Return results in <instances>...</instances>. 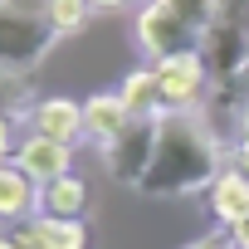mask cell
<instances>
[{
	"instance_id": "6da1fadb",
	"label": "cell",
	"mask_w": 249,
	"mask_h": 249,
	"mask_svg": "<svg viewBox=\"0 0 249 249\" xmlns=\"http://www.w3.org/2000/svg\"><path fill=\"white\" fill-rule=\"evenodd\" d=\"M225 171V147L215 137V127L191 107V112H161L157 127V157L152 171L137 191L157 196V200H176V196H196L210 191Z\"/></svg>"
},
{
	"instance_id": "7a4b0ae2",
	"label": "cell",
	"mask_w": 249,
	"mask_h": 249,
	"mask_svg": "<svg viewBox=\"0 0 249 249\" xmlns=\"http://www.w3.org/2000/svg\"><path fill=\"white\" fill-rule=\"evenodd\" d=\"M59 39L44 0H0V73H35Z\"/></svg>"
},
{
	"instance_id": "3957f363",
	"label": "cell",
	"mask_w": 249,
	"mask_h": 249,
	"mask_svg": "<svg viewBox=\"0 0 249 249\" xmlns=\"http://www.w3.org/2000/svg\"><path fill=\"white\" fill-rule=\"evenodd\" d=\"M157 127H161V117H132L112 142L98 147L112 181H122V186H142L147 181L152 157H157Z\"/></svg>"
},
{
	"instance_id": "277c9868",
	"label": "cell",
	"mask_w": 249,
	"mask_h": 249,
	"mask_svg": "<svg viewBox=\"0 0 249 249\" xmlns=\"http://www.w3.org/2000/svg\"><path fill=\"white\" fill-rule=\"evenodd\" d=\"M137 44L152 64L161 59H176V54H196L200 49V30H191L166 0H147L137 10Z\"/></svg>"
},
{
	"instance_id": "5b68a950",
	"label": "cell",
	"mask_w": 249,
	"mask_h": 249,
	"mask_svg": "<svg viewBox=\"0 0 249 249\" xmlns=\"http://www.w3.org/2000/svg\"><path fill=\"white\" fill-rule=\"evenodd\" d=\"M152 73H157L161 112H191V107L200 103L205 83H210V69H205L200 49H196V54H176V59H161V64H152Z\"/></svg>"
},
{
	"instance_id": "8992f818",
	"label": "cell",
	"mask_w": 249,
	"mask_h": 249,
	"mask_svg": "<svg viewBox=\"0 0 249 249\" xmlns=\"http://www.w3.org/2000/svg\"><path fill=\"white\" fill-rule=\"evenodd\" d=\"M15 166L30 171L44 186V181H59V176L73 171V147L69 142H54V137H39V132H25L20 147H15Z\"/></svg>"
},
{
	"instance_id": "52a82bcc",
	"label": "cell",
	"mask_w": 249,
	"mask_h": 249,
	"mask_svg": "<svg viewBox=\"0 0 249 249\" xmlns=\"http://www.w3.org/2000/svg\"><path fill=\"white\" fill-rule=\"evenodd\" d=\"M30 132L78 147V137H88V132H83V103L59 98V93H54V98H39V103H35V112H30Z\"/></svg>"
},
{
	"instance_id": "ba28073f",
	"label": "cell",
	"mask_w": 249,
	"mask_h": 249,
	"mask_svg": "<svg viewBox=\"0 0 249 249\" xmlns=\"http://www.w3.org/2000/svg\"><path fill=\"white\" fill-rule=\"evenodd\" d=\"M39 215V181L15 161H0V225H25Z\"/></svg>"
},
{
	"instance_id": "9c48e42d",
	"label": "cell",
	"mask_w": 249,
	"mask_h": 249,
	"mask_svg": "<svg viewBox=\"0 0 249 249\" xmlns=\"http://www.w3.org/2000/svg\"><path fill=\"white\" fill-rule=\"evenodd\" d=\"M15 239L25 249H88V230L83 220H54V215H35L15 230Z\"/></svg>"
},
{
	"instance_id": "30bf717a",
	"label": "cell",
	"mask_w": 249,
	"mask_h": 249,
	"mask_svg": "<svg viewBox=\"0 0 249 249\" xmlns=\"http://www.w3.org/2000/svg\"><path fill=\"white\" fill-rule=\"evenodd\" d=\"M132 117H137V112L127 107V98H122V93H93V98H83V132H88L98 147L112 142Z\"/></svg>"
},
{
	"instance_id": "8fae6325",
	"label": "cell",
	"mask_w": 249,
	"mask_h": 249,
	"mask_svg": "<svg viewBox=\"0 0 249 249\" xmlns=\"http://www.w3.org/2000/svg\"><path fill=\"white\" fill-rule=\"evenodd\" d=\"M205 200H210V215L230 230L234 220H244V215H249V176H244L239 166H225V171H220V181L205 191Z\"/></svg>"
},
{
	"instance_id": "7c38bea8",
	"label": "cell",
	"mask_w": 249,
	"mask_h": 249,
	"mask_svg": "<svg viewBox=\"0 0 249 249\" xmlns=\"http://www.w3.org/2000/svg\"><path fill=\"white\" fill-rule=\"evenodd\" d=\"M88 210V181L83 176H59V181H44L39 186V215H54V220H78Z\"/></svg>"
},
{
	"instance_id": "4fadbf2b",
	"label": "cell",
	"mask_w": 249,
	"mask_h": 249,
	"mask_svg": "<svg viewBox=\"0 0 249 249\" xmlns=\"http://www.w3.org/2000/svg\"><path fill=\"white\" fill-rule=\"evenodd\" d=\"M117 93L127 98V107H132L137 117H161V93H157V73H152V69H137V73H127Z\"/></svg>"
},
{
	"instance_id": "5bb4252c",
	"label": "cell",
	"mask_w": 249,
	"mask_h": 249,
	"mask_svg": "<svg viewBox=\"0 0 249 249\" xmlns=\"http://www.w3.org/2000/svg\"><path fill=\"white\" fill-rule=\"evenodd\" d=\"M44 15L59 35H83L88 20H93V5L88 0H44Z\"/></svg>"
},
{
	"instance_id": "9a60e30c",
	"label": "cell",
	"mask_w": 249,
	"mask_h": 249,
	"mask_svg": "<svg viewBox=\"0 0 249 249\" xmlns=\"http://www.w3.org/2000/svg\"><path fill=\"white\" fill-rule=\"evenodd\" d=\"M166 5H171V10H176V15H181V20L191 25V30H200V35H205V30H210V25L220 20L225 0H166Z\"/></svg>"
},
{
	"instance_id": "2e32d148",
	"label": "cell",
	"mask_w": 249,
	"mask_h": 249,
	"mask_svg": "<svg viewBox=\"0 0 249 249\" xmlns=\"http://www.w3.org/2000/svg\"><path fill=\"white\" fill-rule=\"evenodd\" d=\"M15 147H20V142H15V132H10V117L0 112V161H15Z\"/></svg>"
},
{
	"instance_id": "e0dca14e",
	"label": "cell",
	"mask_w": 249,
	"mask_h": 249,
	"mask_svg": "<svg viewBox=\"0 0 249 249\" xmlns=\"http://www.w3.org/2000/svg\"><path fill=\"white\" fill-rule=\"evenodd\" d=\"M186 249H234V244H230V234L220 230V234H200V239H191Z\"/></svg>"
},
{
	"instance_id": "ac0fdd59",
	"label": "cell",
	"mask_w": 249,
	"mask_h": 249,
	"mask_svg": "<svg viewBox=\"0 0 249 249\" xmlns=\"http://www.w3.org/2000/svg\"><path fill=\"white\" fill-rule=\"evenodd\" d=\"M234 166L249 176V122H244V132H239V142H234Z\"/></svg>"
},
{
	"instance_id": "d6986e66",
	"label": "cell",
	"mask_w": 249,
	"mask_h": 249,
	"mask_svg": "<svg viewBox=\"0 0 249 249\" xmlns=\"http://www.w3.org/2000/svg\"><path fill=\"white\" fill-rule=\"evenodd\" d=\"M225 234H230V244H234V249H249V215H244V220H234Z\"/></svg>"
},
{
	"instance_id": "ffe728a7",
	"label": "cell",
	"mask_w": 249,
	"mask_h": 249,
	"mask_svg": "<svg viewBox=\"0 0 249 249\" xmlns=\"http://www.w3.org/2000/svg\"><path fill=\"white\" fill-rule=\"evenodd\" d=\"M93 10H122V5H132V0H88Z\"/></svg>"
},
{
	"instance_id": "44dd1931",
	"label": "cell",
	"mask_w": 249,
	"mask_h": 249,
	"mask_svg": "<svg viewBox=\"0 0 249 249\" xmlns=\"http://www.w3.org/2000/svg\"><path fill=\"white\" fill-rule=\"evenodd\" d=\"M0 249H20V239L15 234H0Z\"/></svg>"
}]
</instances>
